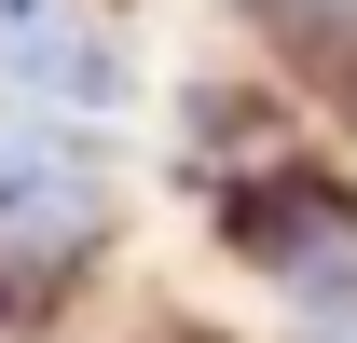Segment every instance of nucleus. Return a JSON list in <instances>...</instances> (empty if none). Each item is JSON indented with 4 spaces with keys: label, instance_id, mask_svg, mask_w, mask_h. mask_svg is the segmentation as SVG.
I'll return each mask as SVG.
<instances>
[{
    "label": "nucleus",
    "instance_id": "3",
    "mask_svg": "<svg viewBox=\"0 0 357 343\" xmlns=\"http://www.w3.org/2000/svg\"><path fill=\"white\" fill-rule=\"evenodd\" d=\"M248 28H261L275 55L330 69V83H357V0H248Z\"/></svg>",
    "mask_w": 357,
    "mask_h": 343
},
{
    "label": "nucleus",
    "instance_id": "1",
    "mask_svg": "<svg viewBox=\"0 0 357 343\" xmlns=\"http://www.w3.org/2000/svg\"><path fill=\"white\" fill-rule=\"evenodd\" d=\"M234 247L261 275H289L303 302H357V178L261 165V192H234Z\"/></svg>",
    "mask_w": 357,
    "mask_h": 343
},
{
    "label": "nucleus",
    "instance_id": "2",
    "mask_svg": "<svg viewBox=\"0 0 357 343\" xmlns=\"http://www.w3.org/2000/svg\"><path fill=\"white\" fill-rule=\"evenodd\" d=\"M0 96L28 110H124V42L96 28L83 0H0Z\"/></svg>",
    "mask_w": 357,
    "mask_h": 343
}]
</instances>
